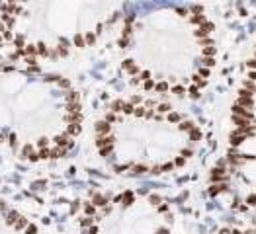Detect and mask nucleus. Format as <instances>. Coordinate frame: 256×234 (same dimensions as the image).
Here are the masks:
<instances>
[{"label":"nucleus","instance_id":"6ab92c4d","mask_svg":"<svg viewBox=\"0 0 256 234\" xmlns=\"http://www.w3.org/2000/svg\"><path fill=\"white\" fill-rule=\"evenodd\" d=\"M248 205H256V197H254V195L248 197Z\"/></svg>","mask_w":256,"mask_h":234},{"label":"nucleus","instance_id":"f8f14e48","mask_svg":"<svg viewBox=\"0 0 256 234\" xmlns=\"http://www.w3.org/2000/svg\"><path fill=\"white\" fill-rule=\"evenodd\" d=\"M213 53H215V47H205V49H203V57L213 59Z\"/></svg>","mask_w":256,"mask_h":234},{"label":"nucleus","instance_id":"4468645a","mask_svg":"<svg viewBox=\"0 0 256 234\" xmlns=\"http://www.w3.org/2000/svg\"><path fill=\"white\" fill-rule=\"evenodd\" d=\"M244 90H248V92H252V94H254V92H256V86L252 84V82H244Z\"/></svg>","mask_w":256,"mask_h":234},{"label":"nucleus","instance_id":"20e7f679","mask_svg":"<svg viewBox=\"0 0 256 234\" xmlns=\"http://www.w3.org/2000/svg\"><path fill=\"white\" fill-rule=\"evenodd\" d=\"M229 138H231V145H233V146H239L240 143L244 141V133L237 129L235 133H231V137H229Z\"/></svg>","mask_w":256,"mask_h":234},{"label":"nucleus","instance_id":"0eeeda50","mask_svg":"<svg viewBox=\"0 0 256 234\" xmlns=\"http://www.w3.org/2000/svg\"><path fill=\"white\" fill-rule=\"evenodd\" d=\"M190 24H196V25L201 27V25L205 24V16H203V14H192V16H190Z\"/></svg>","mask_w":256,"mask_h":234},{"label":"nucleus","instance_id":"1a4fd4ad","mask_svg":"<svg viewBox=\"0 0 256 234\" xmlns=\"http://www.w3.org/2000/svg\"><path fill=\"white\" fill-rule=\"evenodd\" d=\"M223 189H227V186L225 184H219V186H213L211 189H209V195H217L219 191H223Z\"/></svg>","mask_w":256,"mask_h":234},{"label":"nucleus","instance_id":"7ed1b4c3","mask_svg":"<svg viewBox=\"0 0 256 234\" xmlns=\"http://www.w3.org/2000/svg\"><path fill=\"white\" fill-rule=\"evenodd\" d=\"M0 234H41V230L18 209L0 201Z\"/></svg>","mask_w":256,"mask_h":234},{"label":"nucleus","instance_id":"2eb2a0df","mask_svg":"<svg viewBox=\"0 0 256 234\" xmlns=\"http://www.w3.org/2000/svg\"><path fill=\"white\" fill-rule=\"evenodd\" d=\"M239 98H252V92H248V90L242 88V90L239 92Z\"/></svg>","mask_w":256,"mask_h":234},{"label":"nucleus","instance_id":"6e6552de","mask_svg":"<svg viewBox=\"0 0 256 234\" xmlns=\"http://www.w3.org/2000/svg\"><path fill=\"white\" fill-rule=\"evenodd\" d=\"M240 107H252V98H239V104Z\"/></svg>","mask_w":256,"mask_h":234},{"label":"nucleus","instance_id":"9d476101","mask_svg":"<svg viewBox=\"0 0 256 234\" xmlns=\"http://www.w3.org/2000/svg\"><path fill=\"white\" fill-rule=\"evenodd\" d=\"M192 80L196 82V84H198L199 88H203V86H205V84H207V82L203 80V78H201V76H199V74H194V76H192Z\"/></svg>","mask_w":256,"mask_h":234},{"label":"nucleus","instance_id":"a211bd4d","mask_svg":"<svg viewBox=\"0 0 256 234\" xmlns=\"http://www.w3.org/2000/svg\"><path fill=\"white\" fill-rule=\"evenodd\" d=\"M248 66L254 70V68H256V59H250V61H248Z\"/></svg>","mask_w":256,"mask_h":234},{"label":"nucleus","instance_id":"f3484780","mask_svg":"<svg viewBox=\"0 0 256 234\" xmlns=\"http://www.w3.org/2000/svg\"><path fill=\"white\" fill-rule=\"evenodd\" d=\"M199 76H201V78L209 76V68H205V66H203V68H199Z\"/></svg>","mask_w":256,"mask_h":234},{"label":"nucleus","instance_id":"f03ea898","mask_svg":"<svg viewBox=\"0 0 256 234\" xmlns=\"http://www.w3.org/2000/svg\"><path fill=\"white\" fill-rule=\"evenodd\" d=\"M94 6L75 2L0 4V74L35 70L92 45L104 25Z\"/></svg>","mask_w":256,"mask_h":234},{"label":"nucleus","instance_id":"423d86ee","mask_svg":"<svg viewBox=\"0 0 256 234\" xmlns=\"http://www.w3.org/2000/svg\"><path fill=\"white\" fill-rule=\"evenodd\" d=\"M227 176H225V170L219 166V168L213 170V174H211V181H221V179H225Z\"/></svg>","mask_w":256,"mask_h":234},{"label":"nucleus","instance_id":"dca6fc26","mask_svg":"<svg viewBox=\"0 0 256 234\" xmlns=\"http://www.w3.org/2000/svg\"><path fill=\"white\" fill-rule=\"evenodd\" d=\"M190 96H192V98H199V92H198V88H196V86H192V88H190Z\"/></svg>","mask_w":256,"mask_h":234},{"label":"nucleus","instance_id":"9b49d317","mask_svg":"<svg viewBox=\"0 0 256 234\" xmlns=\"http://www.w3.org/2000/svg\"><path fill=\"white\" fill-rule=\"evenodd\" d=\"M199 138H201V131L196 127V129L190 133V141H199Z\"/></svg>","mask_w":256,"mask_h":234},{"label":"nucleus","instance_id":"ddd939ff","mask_svg":"<svg viewBox=\"0 0 256 234\" xmlns=\"http://www.w3.org/2000/svg\"><path fill=\"white\" fill-rule=\"evenodd\" d=\"M184 92H186L184 86H176V88H172V94H176V96H184Z\"/></svg>","mask_w":256,"mask_h":234},{"label":"nucleus","instance_id":"4be33fe9","mask_svg":"<svg viewBox=\"0 0 256 234\" xmlns=\"http://www.w3.org/2000/svg\"><path fill=\"white\" fill-rule=\"evenodd\" d=\"M254 59H256V57H254Z\"/></svg>","mask_w":256,"mask_h":234},{"label":"nucleus","instance_id":"39448f33","mask_svg":"<svg viewBox=\"0 0 256 234\" xmlns=\"http://www.w3.org/2000/svg\"><path fill=\"white\" fill-rule=\"evenodd\" d=\"M233 115H239V117H244V119H252V113L246 111V107H240V105L233 107Z\"/></svg>","mask_w":256,"mask_h":234},{"label":"nucleus","instance_id":"412c9836","mask_svg":"<svg viewBox=\"0 0 256 234\" xmlns=\"http://www.w3.org/2000/svg\"><path fill=\"white\" fill-rule=\"evenodd\" d=\"M248 78H252V80H256V70H252V72L248 74Z\"/></svg>","mask_w":256,"mask_h":234},{"label":"nucleus","instance_id":"aec40b11","mask_svg":"<svg viewBox=\"0 0 256 234\" xmlns=\"http://www.w3.org/2000/svg\"><path fill=\"white\" fill-rule=\"evenodd\" d=\"M2 146H8V145H6V141H4V138L0 137V154H2Z\"/></svg>","mask_w":256,"mask_h":234},{"label":"nucleus","instance_id":"f257e3e1","mask_svg":"<svg viewBox=\"0 0 256 234\" xmlns=\"http://www.w3.org/2000/svg\"><path fill=\"white\" fill-rule=\"evenodd\" d=\"M0 137L29 162L63 158L82 131L80 94L59 74L2 72Z\"/></svg>","mask_w":256,"mask_h":234}]
</instances>
